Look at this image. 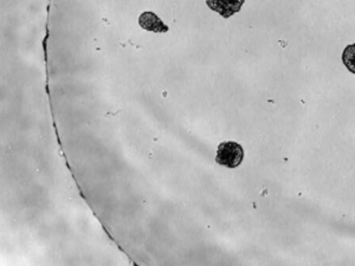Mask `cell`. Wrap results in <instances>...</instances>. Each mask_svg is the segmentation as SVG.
Here are the masks:
<instances>
[{
	"mask_svg": "<svg viewBox=\"0 0 355 266\" xmlns=\"http://www.w3.org/2000/svg\"><path fill=\"white\" fill-rule=\"evenodd\" d=\"M244 150L242 145L234 141L222 142L217 150L216 162L227 168H236L242 163Z\"/></svg>",
	"mask_w": 355,
	"mask_h": 266,
	"instance_id": "cell-1",
	"label": "cell"
},
{
	"mask_svg": "<svg viewBox=\"0 0 355 266\" xmlns=\"http://www.w3.org/2000/svg\"><path fill=\"white\" fill-rule=\"evenodd\" d=\"M245 0H206L207 6L218 12L223 18H230L234 13L239 12Z\"/></svg>",
	"mask_w": 355,
	"mask_h": 266,
	"instance_id": "cell-2",
	"label": "cell"
},
{
	"mask_svg": "<svg viewBox=\"0 0 355 266\" xmlns=\"http://www.w3.org/2000/svg\"><path fill=\"white\" fill-rule=\"evenodd\" d=\"M139 24L144 30L152 31V33H167L168 26L162 23V19L150 11H146L139 17Z\"/></svg>",
	"mask_w": 355,
	"mask_h": 266,
	"instance_id": "cell-3",
	"label": "cell"
},
{
	"mask_svg": "<svg viewBox=\"0 0 355 266\" xmlns=\"http://www.w3.org/2000/svg\"><path fill=\"white\" fill-rule=\"evenodd\" d=\"M343 64L346 65V68L355 73V44L348 45L347 48H345L343 53Z\"/></svg>",
	"mask_w": 355,
	"mask_h": 266,
	"instance_id": "cell-4",
	"label": "cell"
}]
</instances>
